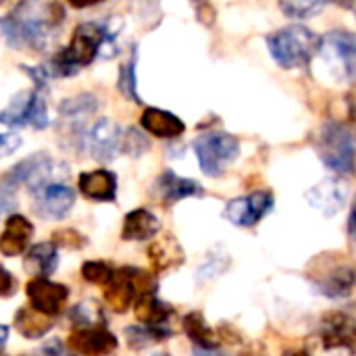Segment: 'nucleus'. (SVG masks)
Here are the masks:
<instances>
[{
	"label": "nucleus",
	"instance_id": "b1692460",
	"mask_svg": "<svg viewBox=\"0 0 356 356\" xmlns=\"http://www.w3.org/2000/svg\"><path fill=\"white\" fill-rule=\"evenodd\" d=\"M330 0H280V6L290 19H311L323 10Z\"/></svg>",
	"mask_w": 356,
	"mask_h": 356
},
{
	"label": "nucleus",
	"instance_id": "f704fd0d",
	"mask_svg": "<svg viewBox=\"0 0 356 356\" xmlns=\"http://www.w3.org/2000/svg\"><path fill=\"white\" fill-rule=\"evenodd\" d=\"M353 236H355V242H356V232H355V234H353Z\"/></svg>",
	"mask_w": 356,
	"mask_h": 356
},
{
	"label": "nucleus",
	"instance_id": "4be33fe9",
	"mask_svg": "<svg viewBox=\"0 0 356 356\" xmlns=\"http://www.w3.org/2000/svg\"><path fill=\"white\" fill-rule=\"evenodd\" d=\"M25 267L33 275H48V273H52L54 267H56V252H54L52 244H38V246H33L29 250L27 259H25Z\"/></svg>",
	"mask_w": 356,
	"mask_h": 356
},
{
	"label": "nucleus",
	"instance_id": "393cba45",
	"mask_svg": "<svg viewBox=\"0 0 356 356\" xmlns=\"http://www.w3.org/2000/svg\"><path fill=\"white\" fill-rule=\"evenodd\" d=\"M27 125H31L38 131L48 127V98L46 92L42 90H33L29 113H27Z\"/></svg>",
	"mask_w": 356,
	"mask_h": 356
},
{
	"label": "nucleus",
	"instance_id": "f257e3e1",
	"mask_svg": "<svg viewBox=\"0 0 356 356\" xmlns=\"http://www.w3.org/2000/svg\"><path fill=\"white\" fill-rule=\"evenodd\" d=\"M67 15L58 2L19 0L0 17V38L13 50H46L58 35Z\"/></svg>",
	"mask_w": 356,
	"mask_h": 356
},
{
	"label": "nucleus",
	"instance_id": "423d86ee",
	"mask_svg": "<svg viewBox=\"0 0 356 356\" xmlns=\"http://www.w3.org/2000/svg\"><path fill=\"white\" fill-rule=\"evenodd\" d=\"M102 42H104V23L102 21H83V23L75 25L67 48L73 54V58L77 60V65L81 69H86L100 56Z\"/></svg>",
	"mask_w": 356,
	"mask_h": 356
},
{
	"label": "nucleus",
	"instance_id": "c9c22d12",
	"mask_svg": "<svg viewBox=\"0 0 356 356\" xmlns=\"http://www.w3.org/2000/svg\"><path fill=\"white\" fill-rule=\"evenodd\" d=\"M154 356H167V355H154Z\"/></svg>",
	"mask_w": 356,
	"mask_h": 356
},
{
	"label": "nucleus",
	"instance_id": "412c9836",
	"mask_svg": "<svg viewBox=\"0 0 356 356\" xmlns=\"http://www.w3.org/2000/svg\"><path fill=\"white\" fill-rule=\"evenodd\" d=\"M44 69L48 71L50 79H65V77H73L81 71V67L77 65V60L73 58V54L69 52V48H58L56 52H52V56L46 60Z\"/></svg>",
	"mask_w": 356,
	"mask_h": 356
},
{
	"label": "nucleus",
	"instance_id": "bb28decb",
	"mask_svg": "<svg viewBox=\"0 0 356 356\" xmlns=\"http://www.w3.org/2000/svg\"><path fill=\"white\" fill-rule=\"evenodd\" d=\"M73 321L77 325H83V330H92L98 325V321L102 319L100 317V309L92 302H86V305H77L71 313Z\"/></svg>",
	"mask_w": 356,
	"mask_h": 356
},
{
	"label": "nucleus",
	"instance_id": "39448f33",
	"mask_svg": "<svg viewBox=\"0 0 356 356\" xmlns=\"http://www.w3.org/2000/svg\"><path fill=\"white\" fill-rule=\"evenodd\" d=\"M319 154L321 161L338 171V173H350L355 169L356 146L353 134L340 125V123H327L323 125L319 134Z\"/></svg>",
	"mask_w": 356,
	"mask_h": 356
},
{
	"label": "nucleus",
	"instance_id": "2eb2a0df",
	"mask_svg": "<svg viewBox=\"0 0 356 356\" xmlns=\"http://www.w3.org/2000/svg\"><path fill=\"white\" fill-rule=\"evenodd\" d=\"M98 106L100 102L94 94H77L58 102V115H60V121L83 123L90 115L98 111Z\"/></svg>",
	"mask_w": 356,
	"mask_h": 356
},
{
	"label": "nucleus",
	"instance_id": "7ed1b4c3",
	"mask_svg": "<svg viewBox=\"0 0 356 356\" xmlns=\"http://www.w3.org/2000/svg\"><path fill=\"white\" fill-rule=\"evenodd\" d=\"M194 152L198 156L200 169L209 177H219L240 156V142L227 131H209L196 138Z\"/></svg>",
	"mask_w": 356,
	"mask_h": 356
},
{
	"label": "nucleus",
	"instance_id": "aec40b11",
	"mask_svg": "<svg viewBox=\"0 0 356 356\" xmlns=\"http://www.w3.org/2000/svg\"><path fill=\"white\" fill-rule=\"evenodd\" d=\"M136 67H138V50L136 46L131 48L127 60H123V65L119 67V79H117V88L123 94L125 100H131L136 104L142 102L140 94H138V77H136Z\"/></svg>",
	"mask_w": 356,
	"mask_h": 356
},
{
	"label": "nucleus",
	"instance_id": "0eeeda50",
	"mask_svg": "<svg viewBox=\"0 0 356 356\" xmlns=\"http://www.w3.org/2000/svg\"><path fill=\"white\" fill-rule=\"evenodd\" d=\"M273 194L269 192H254L250 196H242L232 200L225 207V219L232 221L238 227H252L257 225L265 215L273 211Z\"/></svg>",
	"mask_w": 356,
	"mask_h": 356
},
{
	"label": "nucleus",
	"instance_id": "4468645a",
	"mask_svg": "<svg viewBox=\"0 0 356 356\" xmlns=\"http://www.w3.org/2000/svg\"><path fill=\"white\" fill-rule=\"evenodd\" d=\"M79 190L94 200H113L117 192V179L111 171H88L79 175Z\"/></svg>",
	"mask_w": 356,
	"mask_h": 356
},
{
	"label": "nucleus",
	"instance_id": "5701e85b",
	"mask_svg": "<svg viewBox=\"0 0 356 356\" xmlns=\"http://www.w3.org/2000/svg\"><path fill=\"white\" fill-rule=\"evenodd\" d=\"M17 327L23 336L38 338L50 330V319H48V315H44L35 309H23L17 315Z\"/></svg>",
	"mask_w": 356,
	"mask_h": 356
},
{
	"label": "nucleus",
	"instance_id": "ddd939ff",
	"mask_svg": "<svg viewBox=\"0 0 356 356\" xmlns=\"http://www.w3.org/2000/svg\"><path fill=\"white\" fill-rule=\"evenodd\" d=\"M71 346L86 356H102L108 355L117 346V342L108 332L92 327V330H81V332L73 334Z\"/></svg>",
	"mask_w": 356,
	"mask_h": 356
},
{
	"label": "nucleus",
	"instance_id": "2f4dec72",
	"mask_svg": "<svg viewBox=\"0 0 356 356\" xmlns=\"http://www.w3.org/2000/svg\"><path fill=\"white\" fill-rule=\"evenodd\" d=\"M73 8H92V6H98L106 0H67Z\"/></svg>",
	"mask_w": 356,
	"mask_h": 356
},
{
	"label": "nucleus",
	"instance_id": "c756f323",
	"mask_svg": "<svg viewBox=\"0 0 356 356\" xmlns=\"http://www.w3.org/2000/svg\"><path fill=\"white\" fill-rule=\"evenodd\" d=\"M42 350H44V355L46 356H73L69 350H67V348H65V346H63V344H60V342H58V340H54V342L46 344Z\"/></svg>",
	"mask_w": 356,
	"mask_h": 356
},
{
	"label": "nucleus",
	"instance_id": "6ab92c4d",
	"mask_svg": "<svg viewBox=\"0 0 356 356\" xmlns=\"http://www.w3.org/2000/svg\"><path fill=\"white\" fill-rule=\"evenodd\" d=\"M159 232V219L150 215L148 211H134L125 219V229L123 238L127 240H146L152 238Z\"/></svg>",
	"mask_w": 356,
	"mask_h": 356
},
{
	"label": "nucleus",
	"instance_id": "a211bd4d",
	"mask_svg": "<svg viewBox=\"0 0 356 356\" xmlns=\"http://www.w3.org/2000/svg\"><path fill=\"white\" fill-rule=\"evenodd\" d=\"M31 96H33V88L17 92L10 98V102L0 111V123L10 127V129H19L23 125H27V113H29Z\"/></svg>",
	"mask_w": 356,
	"mask_h": 356
},
{
	"label": "nucleus",
	"instance_id": "7c9ffc66",
	"mask_svg": "<svg viewBox=\"0 0 356 356\" xmlns=\"http://www.w3.org/2000/svg\"><path fill=\"white\" fill-rule=\"evenodd\" d=\"M13 286H15L13 277L0 267V294H8V292L13 290Z\"/></svg>",
	"mask_w": 356,
	"mask_h": 356
},
{
	"label": "nucleus",
	"instance_id": "c85d7f7f",
	"mask_svg": "<svg viewBox=\"0 0 356 356\" xmlns=\"http://www.w3.org/2000/svg\"><path fill=\"white\" fill-rule=\"evenodd\" d=\"M21 138L17 134H0V159L10 156L15 150H19Z\"/></svg>",
	"mask_w": 356,
	"mask_h": 356
},
{
	"label": "nucleus",
	"instance_id": "a878e982",
	"mask_svg": "<svg viewBox=\"0 0 356 356\" xmlns=\"http://www.w3.org/2000/svg\"><path fill=\"white\" fill-rule=\"evenodd\" d=\"M148 148H150V144H148V140H146V136H144L142 131H138V129H127V131L123 134V140H121V150H123V152H127V154H131V156H140V154H144Z\"/></svg>",
	"mask_w": 356,
	"mask_h": 356
},
{
	"label": "nucleus",
	"instance_id": "f3484780",
	"mask_svg": "<svg viewBox=\"0 0 356 356\" xmlns=\"http://www.w3.org/2000/svg\"><path fill=\"white\" fill-rule=\"evenodd\" d=\"M33 227L23 219V217H13L6 223V229L0 238V250L4 254H19L25 250L27 240L31 238Z\"/></svg>",
	"mask_w": 356,
	"mask_h": 356
},
{
	"label": "nucleus",
	"instance_id": "dca6fc26",
	"mask_svg": "<svg viewBox=\"0 0 356 356\" xmlns=\"http://www.w3.org/2000/svg\"><path fill=\"white\" fill-rule=\"evenodd\" d=\"M156 192L165 200H181V198H188V196H200L202 188L194 179H184L179 175H175L173 171H165L156 179Z\"/></svg>",
	"mask_w": 356,
	"mask_h": 356
},
{
	"label": "nucleus",
	"instance_id": "1a4fd4ad",
	"mask_svg": "<svg viewBox=\"0 0 356 356\" xmlns=\"http://www.w3.org/2000/svg\"><path fill=\"white\" fill-rule=\"evenodd\" d=\"M33 196H35V211L46 219H63L75 202L73 190H69L60 181L42 186L40 190L33 192Z\"/></svg>",
	"mask_w": 356,
	"mask_h": 356
},
{
	"label": "nucleus",
	"instance_id": "72a5a7b5",
	"mask_svg": "<svg viewBox=\"0 0 356 356\" xmlns=\"http://www.w3.org/2000/svg\"><path fill=\"white\" fill-rule=\"evenodd\" d=\"M6 336H8V332H6V327H0V346L4 344V340H6Z\"/></svg>",
	"mask_w": 356,
	"mask_h": 356
},
{
	"label": "nucleus",
	"instance_id": "f03ea898",
	"mask_svg": "<svg viewBox=\"0 0 356 356\" xmlns=\"http://www.w3.org/2000/svg\"><path fill=\"white\" fill-rule=\"evenodd\" d=\"M323 38L305 25H290L273 31L267 38V48L273 60L284 69H298L311 63L321 50Z\"/></svg>",
	"mask_w": 356,
	"mask_h": 356
},
{
	"label": "nucleus",
	"instance_id": "20e7f679",
	"mask_svg": "<svg viewBox=\"0 0 356 356\" xmlns=\"http://www.w3.org/2000/svg\"><path fill=\"white\" fill-rule=\"evenodd\" d=\"M321 56L330 69V73L344 83L356 81V33L336 29L323 38Z\"/></svg>",
	"mask_w": 356,
	"mask_h": 356
},
{
	"label": "nucleus",
	"instance_id": "f8f14e48",
	"mask_svg": "<svg viewBox=\"0 0 356 356\" xmlns=\"http://www.w3.org/2000/svg\"><path fill=\"white\" fill-rule=\"evenodd\" d=\"M27 294L31 298V309L44 313V315H56L60 313L65 300H67V288L54 286L46 280H33L27 286Z\"/></svg>",
	"mask_w": 356,
	"mask_h": 356
},
{
	"label": "nucleus",
	"instance_id": "9b49d317",
	"mask_svg": "<svg viewBox=\"0 0 356 356\" xmlns=\"http://www.w3.org/2000/svg\"><path fill=\"white\" fill-rule=\"evenodd\" d=\"M140 125L144 131L156 136V138H163V140H173V138H179L184 131H186V125L184 121L169 113V111H163V108H146L140 117Z\"/></svg>",
	"mask_w": 356,
	"mask_h": 356
},
{
	"label": "nucleus",
	"instance_id": "9d476101",
	"mask_svg": "<svg viewBox=\"0 0 356 356\" xmlns=\"http://www.w3.org/2000/svg\"><path fill=\"white\" fill-rule=\"evenodd\" d=\"M346 198H348V186L336 177H327L307 192L309 204L315 211L323 213L325 217L336 215L346 204Z\"/></svg>",
	"mask_w": 356,
	"mask_h": 356
},
{
	"label": "nucleus",
	"instance_id": "473e14b6",
	"mask_svg": "<svg viewBox=\"0 0 356 356\" xmlns=\"http://www.w3.org/2000/svg\"><path fill=\"white\" fill-rule=\"evenodd\" d=\"M194 355L196 356H221V355H217V353H213L211 348H196V350H194Z\"/></svg>",
	"mask_w": 356,
	"mask_h": 356
},
{
	"label": "nucleus",
	"instance_id": "6e6552de",
	"mask_svg": "<svg viewBox=\"0 0 356 356\" xmlns=\"http://www.w3.org/2000/svg\"><path fill=\"white\" fill-rule=\"evenodd\" d=\"M121 140H123V131L119 123L108 117H102L88 129L86 144L90 148V154L96 161L106 163V161H113L115 154L121 150Z\"/></svg>",
	"mask_w": 356,
	"mask_h": 356
},
{
	"label": "nucleus",
	"instance_id": "cd10ccee",
	"mask_svg": "<svg viewBox=\"0 0 356 356\" xmlns=\"http://www.w3.org/2000/svg\"><path fill=\"white\" fill-rule=\"evenodd\" d=\"M83 277L94 284H106L108 280H113V271L104 263H88L83 267Z\"/></svg>",
	"mask_w": 356,
	"mask_h": 356
}]
</instances>
